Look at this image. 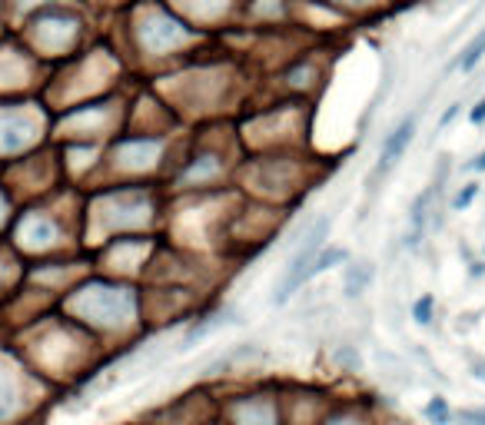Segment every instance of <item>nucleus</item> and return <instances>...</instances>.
I'll return each instance as SVG.
<instances>
[{
    "label": "nucleus",
    "mask_w": 485,
    "mask_h": 425,
    "mask_svg": "<svg viewBox=\"0 0 485 425\" xmlns=\"http://www.w3.org/2000/svg\"><path fill=\"white\" fill-rule=\"evenodd\" d=\"M349 253L343 249V246H333L329 253H319L316 256V262H313V269H309V276H319V273H326L329 266H336V262H343Z\"/></svg>",
    "instance_id": "9"
},
{
    "label": "nucleus",
    "mask_w": 485,
    "mask_h": 425,
    "mask_svg": "<svg viewBox=\"0 0 485 425\" xmlns=\"http://www.w3.org/2000/svg\"><path fill=\"white\" fill-rule=\"evenodd\" d=\"M365 283H369V269H359V273H356V269H349V276H346V296H356V292H363L365 289Z\"/></svg>",
    "instance_id": "12"
},
{
    "label": "nucleus",
    "mask_w": 485,
    "mask_h": 425,
    "mask_svg": "<svg viewBox=\"0 0 485 425\" xmlns=\"http://www.w3.org/2000/svg\"><path fill=\"white\" fill-rule=\"evenodd\" d=\"M416 120H419L416 113H412V117H406V120L399 123V126H395V130L389 133V137L382 140V150H379V169H389V167L395 163V160H399V156L406 153V147H409L412 133H416Z\"/></svg>",
    "instance_id": "4"
},
{
    "label": "nucleus",
    "mask_w": 485,
    "mask_h": 425,
    "mask_svg": "<svg viewBox=\"0 0 485 425\" xmlns=\"http://www.w3.org/2000/svg\"><path fill=\"white\" fill-rule=\"evenodd\" d=\"M7 210H10V203H7L3 190H0V226H3V219H7Z\"/></svg>",
    "instance_id": "19"
},
{
    "label": "nucleus",
    "mask_w": 485,
    "mask_h": 425,
    "mask_svg": "<svg viewBox=\"0 0 485 425\" xmlns=\"http://www.w3.org/2000/svg\"><path fill=\"white\" fill-rule=\"evenodd\" d=\"M482 57H485V31L479 33V37H475L466 50H462V57H459V70H462V74L475 70V63L482 60Z\"/></svg>",
    "instance_id": "7"
},
{
    "label": "nucleus",
    "mask_w": 485,
    "mask_h": 425,
    "mask_svg": "<svg viewBox=\"0 0 485 425\" xmlns=\"http://www.w3.org/2000/svg\"><path fill=\"white\" fill-rule=\"evenodd\" d=\"M455 113H459V103H452V106H449V110H445V113H442L439 126H449V123H452V117H455Z\"/></svg>",
    "instance_id": "18"
},
{
    "label": "nucleus",
    "mask_w": 485,
    "mask_h": 425,
    "mask_svg": "<svg viewBox=\"0 0 485 425\" xmlns=\"http://www.w3.org/2000/svg\"><path fill=\"white\" fill-rule=\"evenodd\" d=\"M455 425H485V406H469V409L452 412Z\"/></svg>",
    "instance_id": "10"
},
{
    "label": "nucleus",
    "mask_w": 485,
    "mask_h": 425,
    "mask_svg": "<svg viewBox=\"0 0 485 425\" xmlns=\"http://www.w3.org/2000/svg\"><path fill=\"white\" fill-rule=\"evenodd\" d=\"M329 216H322V219H316V226L306 233L303 246L296 249V256L289 259L286 273H283V279H279V286H276V296L273 303H286L289 296L296 292V289L303 286L306 279H309V269H313V262H316L319 249H322V243H326V236H329Z\"/></svg>",
    "instance_id": "1"
},
{
    "label": "nucleus",
    "mask_w": 485,
    "mask_h": 425,
    "mask_svg": "<svg viewBox=\"0 0 485 425\" xmlns=\"http://www.w3.org/2000/svg\"><path fill=\"white\" fill-rule=\"evenodd\" d=\"M469 120H472V123H485V97L479 100V103H475V110L469 113Z\"/></svg>",
    "instance_id": "17"
},
{
    "label": "nucleus",
    "mask_w": 485,
    "mask_h": 425,
    "mask_svg": "<svg viewBox=\"0 0 485 425\" xmlns=\"http://www.w3.org/2000/svg\"><path fill=\"white\" fill-rule=\"evenodd\" d=\"M472 376H475V379L485 385V359H479V356L472 359Z\"/></svg>",
    "instance_id": "16"
},
{
    "label": "nucleus",
    "mask_w": 485,
    "mask_h": 425,
    "mask_svg": "<svg viewBox=\"0 0 485 425\" xmlns=\"http://www.w3.org/2000/svg\"><path fill=\"white\" fill-rule=\"evenodd\" d=\"M425 419L432 425H452V409H449V402L436 395V399H429V406H425Z\"/></svg>",
    "instance_id": "8"
},
{
    "label": "nucleus",
    "mask_w": 485,
    "mask_h": 425,
    "mask_svg": "<svg viewBox=\"0 0 485 425\" xmlns=\"http://www.w3.org/2000/svg\"><path fill=\"white\" fill-rule=\"evenodd\" d=\"M236 425H279V419H276V409L266 399H249L236 415Z\"/></svg>",
    "instance_id": "5"
},
{
    "label": "nucleus",
    "mask_w": 485,
    "mask_h": 425,
    "mask_svg": "<svg viewBox=\"0 0 485 425\" xmlns=\"http://www.w3.org/2000/svg\"><path fill=\"white\" fill-rule=\"evenodd\" d=\"M37 140V120L20 103H0V156H17Z\"/></svg>",
    "instance_id": "2"
},
{
    "label": "nucleus",
    "mask_w": 485,
    "mask_h": 425,
    "mask_svg": "<svg viewBox=\"0 0 485 425\" xmlns=\"http://www.w3.org/2000/svg\"><path fill=\"white\" fill-rule=\"evenodd\" d=\"M326 425H356L352 419H333V422H326Z\"/></svg>",
    "instance_id": "21"
},
{
    "label": "nucleus",
    "mask_w": 485,
    "mask_h": 425,
    "mask_svg": "<svg viewBox=\"0 0 485 425\" xmlns=\"http://www.w3.org/2000/svg\"><path fill=\"white\" fill-rule=\"evenodd\" d=\"M7 276H10V259L0 253V292H3V286H7Z\"/></svg>",
    "instance_id": "15"
},
{
    "label": "nucleus",
    "mask_w": 485,
    "mask_h": 425,
    "mask_svg": "<svg viewBox=\"0 0 485 425\" xmlns=\"http://www.w3.org/2000/svg\"><path fill=\"white\" fill-rule=\"evenodd\" d=\"M475 193H479V186H475V183H469V186H466V190H462V193L452 199V210H466L472 199H475Z\"/></svg>",
    "instance_id": "13"
},
{
    "label": "nucleus",
    "mask_w": 485,
    "mask_h": 425,
    "mask_svg": "<svg viewBox=\"0 0 485 425\" xmlns=\"http://www.w3.org/2000/svg\"><path fill=\"white\" fill-rule=\"evenodd\" d=\"M336 362L349 365V369L356 372V369H359V352H352V349H336Z\"/></svg>",
    "instance_id": "14"
},
{
    "label": "nucleus",
    "mask_w": 485,
    "mask_h": 425,
    "mask_svg": "<svg viewBox=\"0 0 485 425\" xmlns=\"http://www.w3.org/2000/svg\"><path fill=\"white\" fill-rule=\"evenodd\" d=\"M14 409H17V385L10 379V369L0 365V419L10 415Z\"/></svg>",
    "instance_id": "6"
},
{
    "label": "nucleus",
    "mask_w": 485,
    "mask_h": 425,
    "mask_svg": "<svg viewBox=\"0 0 485 425\" xmlns=\"http://www.w3.org/2000/svg\"><path fill=\"white\" fill-rule=\"evenodd\" d=\"M14 236H17L20 249H47V246L57 240V223L44 210H31L17 219Z\"/></svg>",
    "instance_id": "3"
},
{
    "label": "nucleus",
    "mask_w": 485,
    "mask_h": 425,
    "mask_svg": "<svg viewBox=\"0 0 485 425\" xmlns=\"http://www.w3.org/2000/svg\"><path fill=\"white\" fill-rule=\"evenodd\" d=\"M472 167H475V169H485V150L475 156V163H472Z\"/></svg>",
    "instance_id": "20"
},
{
    "label": "nucleus",
    "mask_w": 485,
    "mask_h": 425,
    "mask_svg": "<svg viewBox=\"0 0 485 425\" xmlns=\"http://www.w3.org/2000/svg\"><path fill=\"white\" fill-rule=\"evenodd\" d=\"M432 306H436V299H432V296H422L419 303L412 306V319H416L419 326H429V322H432Z\"/></svg>",
    "instance_id": "11"
}]
</instances>
